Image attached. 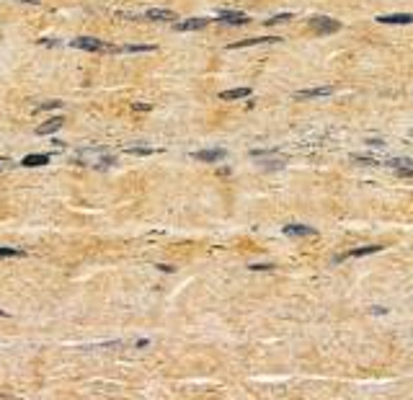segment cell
I'll return each mask as SVG.
<instances>
[{
  "instance_id": "1",
  "label": "cell",
  "mask_w": 413,
  "mask_h": 400,
  "mask_svg": "<svg viewBox=\"0 0 413 400\" xmlns=\"http://www.w3.org/2000/svg\"><path fill=\"white\" fill-rule=\"evenodd\" d=\"M78 160H83V163L88 165H93V168H109L117 163V158L109 155V153H103V150H85V153H80Z\"/></svg>"
},
{
  "instance_id": "2",
  "label": "cell",
  "mask_w": 413,
  "mask_h": 400,
  "mask_svg": "<svg viewBox=\"0 0 413 400\" xmlns=\"http://www.w3.org/2000/svg\"><path fill=\"white\" fill-rule=\"evenodd\" d=\"M73 47L88 49V52H114V47H109V44H103L101 39H93V37H78L73 41Z\"/></svg>"
},
{
  "instance_id": "3",
  "label": "cell",
  "mask_w": 413,
  "mask_h": 400,
  "mask_svg": "<svg viewBox=\"0 0 413 400\" xmlns=\"http://www.w3.org/2000/svg\"><path fill=\"white\" fill-rule=\"evenodd\" d=\"M250 158H258V160H263V165L266 168H282L284 165V155H277L274 150H250Z\"/></svg>"
},
{
  "instance_id": "4",
  "label": "cell",
  "mask_w": 413,
  "mask_h": 400,
  "mask_svg": "<svg viewBox=\"0 0 413 400\" xmlns=\"http://www.w3.org/2000/svg\"><path fill=\"white\" fill-rule=\"evenodd\" d=\"M313 26L318 34H333V31H338L341 29V24L338 21H333V18H326V16H318V18H313Z\"/></svg>"
},
{
  "instance_id": "5",
  "label": "cell",
  "mask_w": 413,
  "mask_h": 400,
  "mask_svg": "<svg viewBox=\"0 0 413 400\" xmlns=\"http://www.w3.org/2000/svg\"><path fill=\"white\" fill-rule=\"evenodd\" d=\"M220 21H222V24H230V26H243V24H248L246 13H240V10H222V13H220Z\"/></svg>"
},
{
  "instance_id": "6",
  "label": "cell",
  "mask_w": 413,
  "mask_h": 400,
  "mask_svg": "<svg viewBox=\"0 0 413 400\" xmlns=\"http://www.w3.org/2000/svg\"><path fill=\"white\" fill-rule=\"evenodd\" d=\"M380 250H382V245H364V248H354V250H349V253L338 256L336 261H346V258H359V256H372V253H380Z\"/></svg>"
},
{
  "instance_id": "7",
  "label": "cell",
  "mask_w": 413,
  "mask_h": 400,
  "mask_svg": "<svg viewBox=\"0 0 413 400\" xmlns=\"http://www.w3.org/2000/svg\"><path fill=\"white\" fill-rule=\"evenodd\" d=\"M194 158L202 160V163H220V160L227 158L225 150H199V153H194Z\"/></svg>"
},
{
  "instance_id": "8",
  "label": "cell",
  "mask_w": 413,
  "mask_h": 400,
  "mask_svg": "<svg viewBox=\"0 0 413 400\" xmlns=\"http://www.w3.org/2000/svg\"><path fill=\"white\" fill-rule=\"evenodd\" d=\"M284 235H294V238H313L318 235L315 227H307V225H287L284 227Z\"/></svg>"
},
{
  "instance_id": "9",
  "label": "cell",
  "mask_w": 413,
  "mask_h": 400,
  "mask_svg": "<svg viewBox=\"0 0 413 400\" xmlns=\"http://www.w3.org/2000/svg\"><path fill=\"white\" fill-rule=\"evenodd\" d=\"M333 93V85H323V88H305L297 93V98H323Z\"/></svg>"
},
{
  "instance_id": "10",
  "label": "cell",
  "mask_w": 413,
  "mask_h": 400,
  "mask_svg": "<svg viewBox=\"0 0 413 400\" xmlns=\"http://www.w3.org/2000/svg\"><path fill=\"white\" fill-rule=\"evenodd\" d=\"M145 18H150V21H176V13L168 10V8H150L145 13Z\"/></svg>"
},
{
  "instance_id": "11",
  "label": "cell",
  "mask_w": 413,
  "mask_h": 400,
  "mask_svg": "<svg viewBox=\"0 0 413 400\" xmlns=\"http://www.w3.org/2000/svg\"><path fill=\"white\" fill-rule=\"evenodd\" d=\"M377 21H380V24H400V26H408V24H413V16H408V13H395V16H380Z\"/></svg>"
},
{
  "instance_id": "12",
  "label": "cell",
  "mask_w": 413,
  "mask_h": 400,
  "mask_svg": "<svg viewBox=\"0 0 413 400\" xmlns=\"http://www.w3.org/2000/svg\"><path fill=\"white\" fill-rule=\"evenodd\" d=\"M271 41H279L277 37H258V39H243V41H235L230 44V49H240V47H253V44H271Z\"/></svg>"
},
{
  "instance_id": "13",
  "label": "cell",
  "mask_w": 413,
  "mask_h": 400,
  "mask_svg": "<svg viewBox=\"0 0 413 400\" xmlns=\"http://www.w3.org/2000/svg\"><path fill=\"white\" fill-rule=\"evenodd\" d=\"M206 26V18H191V21H181L176 24L178 31H197V29H204Z\"/></svg>"
},
{
  "instance_id": "14",
  "label": "cell",
  "mask_w": 413,
  "mask_h": 400,
  "mask_svg": "<svg viewBox=\"0 0 413 400\" xmlns=\"http://www.w3.org/2000/svg\"><path fill=\"white\" fill-rule=\"evenodd\" d=\"M250 96V88H233V90H222L220 98L222 101H235V98H248Z\"/></svg>"
},
{
  "instance_id": "15",
  "label": "cell",
  "mask_w": 413,
  "mask_h": 400,
  "mask_svg": "<svg viewBox=\"0 0 413 400\" xmlns=\"http://www.w3.org/2000/svg\"><path fill=\"white\" fill-rule=\"evenodd\" d=\"M47 163H49V155H26L21 160V165H26V168H39V165H47Z\"/></svg>"
},
{
  "instance_id": "16",
  "label": "cell",
  "mask_w": 413,
  "mask_h": 400,
  "mask_svg": "<svg viewBox=\"0 0 413 400\" xmlns=\"http://www.w3.org/2000/svg\"><path fill=\"white\" fill-rule=\"evenodd\" d=\"M60 127H62V117H54V119H49L47 124H41L37 132H39V134H52V132H57Z\"/></svg>"
},
{
  "instance_id": "17",
  "label": "cell",
  "mask_w": 413,
  "mask_h": 400,
  "mask_svg": "<svg viewBox=\"0 0 413 400\" xmlns=\"http://www.w3.org/2000/svg\"><path fill=\"white\" fill-rule=\"evenodd\" d=\"M289 18H292L289 13H279V16H271V18L266 21V24H269V26H274V24H287Z\"/></svg>"
},
{
  "instance_id": "18",
  "label": "cell",
  "mask_w": 413,
  "mask_h": 400,
  "mask_svg": "<svg viewBox=\"0 0 413 400\" xmlns=\"http://www.w3.org/2000/svg\"><path fill=\"white\" fill-rule=\"evenodd\" d=\"M395 173L400 178H413V165H403V168H395Z\"/></svg>"
},
{
  "instance_id": "19",
  "label": "cell",
  "mask_w": 413,
  "mask_h": 400,
  "mask_svg": "<svg viewBox=\"0 0 413 400\" xmlns=\"http://www.w3.org/2000/svg\"><path fill=\"white\" fill-rule=\"evenodd\" d=\"M5 256H24V250H18V248H0V258H5Z\"/></svg>"
},
{
  "instance_id": "20",
  "label": "cell",
  "mask_w": 413,
  "mask_h": 400,
  "mask_svg": "<svg viewBox=\"0 0 413 400\" xmlns=\"http://www.w3.org/2000/svg\"><path fill=\"white\" fill-rule=\"evenodd\" d=\"M248 269H250V271H271L274 266H271V264H250Z\"/></svg>"
},
{
  "instance_id": "21",
  "label": "cell",
  "mask_w": 413,
  "mask_h": 400,
  "mask_svg": "<svg viewBox=\"0 0 413 400\" xmlns=\"http://www.w3.org/2000/svg\"><path fill=\"white\" fill-rule=\"evenodd\" d=\"M129 153H134V155H147V153H153L150 147H129Z\"/></svg>"
},
{
  "instance_id": "22",
  "label": "cell",
  "mask_w": 413,
  "mask_h": 400,
  "mask_svg": "<svg viewBox=\"0 0 413 400\" xmlns=\"http://www.w3.org/2000/svg\"><path fill=\"white\" fill-rule=\"evenodd\" d=\"M21 3H31V5H37V3H39V0H21Z\"/></svg>"
},
{
  "instance_id": "23",
  "label": "cell",
  "mask_w": 413,
  "mask_h": 400,
  "mask_svg": "<svg viewBox=\"0 0 413 400\" xmlns=\"http://www.w3.org/2000/svg\"><path fill=\"white\" fill-rule=\"evenodd\" d=\"M0 170H3V160H0Z\"/></svg>"
}]
</instances>
